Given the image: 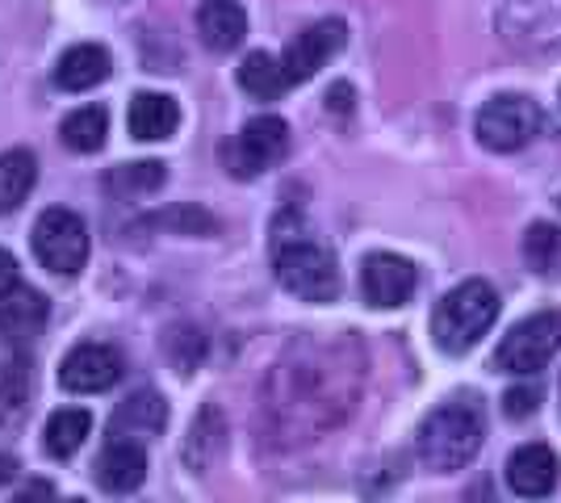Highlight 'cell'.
Returning a JSON list of instances; mask_svg holds the SVG:
<instances>
[{
	"label": "cell",
	"instance_id": "1",
	"mask_svg": "<svg viewBox=\"0 0 561 503\" xmlns=\"http://www.w3.org/2000/svg\"><path fill=\"white\" fill-rule=\"evenodd\" d=\"M365 348L356 335L294 340L260 386V415L268 441L289 449L344 424L360 399Z\"/></svg>",
	"mask_w": 561,
	"mask_h": 503
},
{
	"label": "cell",
	"instance_id": "2",
	"mask_svg": "<svg viewBox=\"0 0 561 503\" xmlns=\"http://www.w3.org/2000/svg\"><path fill=\"white\" fill-rule=\"evenodd\" d=\"M273 273L302 302H331L340 294V264L331 248L310 240L298 210H285L273 222Z\"/></svg>",
	"mask_w": 561,
	"mask_h": 503
},
{
	"label": "cell",
	"instance_id": "3",
	"mask_svg": "<svg viewBox=\"0 0 561 503\" xmlns=\"http://www.w3.org/2000/svg\"><path fill=\"white\" fill-rule=\"evenodd\" d=\"M486 420L473 399H453L445 408H436L420 428V461L436 475L466 470L482 449Z\"/></svg>",
	"mask_w": 561,
	"mask_h": 503
},
{
	"label": "cell",
	"instance_id": "4",
	"mask_svg": "<svg viewBox=\"0 0 561 503\" xmlns=\"http://www.w3.org/2000/svg\"><path fill=\"white\" fill-rule=\"evenodd\" d=\"M494 319H499V294L491 289V282L473 277V282H461L457 289H448L445 298L436 302L432 340H436L440 353L461 357V353H469L482 335L491 332Z\"/></svg>",
	"mask_w": 561,
	"mask_h": 503
},
{
	"label": "cell",
	"instance_id": "5",
	"mask_svg": "<svg viewBox=\"0 0 561 503\" xmlns=\"http://www.w3.org/2000/svg\"><path fill=\"white\" fill-rule=\"evenodd\" d=\"M30 248H34L38 264H47L50 273L71 277V273H80L84 261H89V227H84V218L76 215V210L50 206L34 222Z\"/></svg>",
	"mask_w": 561,
	"mask_h": 503
},
{
	"label": "cell",
	"instance_id": "6",
	"mask_svg": "<svg viewBox=\"0 0 561 503\" xmlns=\"http://www.w3.org/2000/svg\"><path fill=\"white\" fill-rule=\"evenodd\" d=\"M478 144L486 151H519V147L533 144V135L540 130V105L533 96H519V93H499L491 96L482 110H478Z\"/></svg>",
	"mask_w": 561,
	"mask_h": 503
},
{
	"label": "cell",
	"instance_id": "7",
	"mask_svg": "<svg viewBox=\"0 0 561 503\" xmlns=\"http://www.w3.org/2000/svg\"><path fill=\"white\" fill-rule=\"evenodd\" d=\"M561 348V311H540L524 323H515L494 348V369L503 374H540Z\"/></svg>",
	"mask_w": 561,
	"mask_h": 503
},
{
	"label": "cell",
	"instance_id": "8",
	"mask_svg": "<svg viewBox=\"0 0 561 503\" xmlns=\"http://www.w3.org/2000/svg\"><path fill=\"white\" fill-rule=\"evenodd\" d=\"M289 151V126L277 114H260L252 118L231 144L222 147V164L231 172L234 181H252L260 172H268L273 164L285 160Z\"/></svg>",
	"mask_w": 561,
	"mask_h": 503
},
{
	"label": "cell",
	"instance_id": "9",
	"mask_svg": "<svg viewBox=\"0 0 561 503\" xmlns=\"http://www.w3.org/2000/svg\"><path fill=\"white\" fill-rule=\"evenodd\" d=\"M499 34L515 50H545L561 43V0H507L499 9Z\"/></svg>",
	"mask_w": 561,
	"mask_h": 503
},
{
	"label": "cell",
	"instance_id": "10",
	"mask_svg": "<svg viewBox=\"0 0 561 503\" xmlns=\"http://www.w3.org/2000/svg\"><path fill=\"white\" fill-rule=\"evenodd\" d=\"M420 286V273L407 256H394V252H374L360 264V294L365 302L377 307V311H394V307H407L411 294Z\"/></svg>",
	"mask_w": 561,
	"mask_h": 503
},
{
	"label": "cell",
	"instance_id": "11",
	"mask_svg": "<svg viewBox=\"0 0 561 503\" xmlns=\"http://www.w3.org/2000/svg\"><path fill=\"white\" fill-rule=\"evenodd\" d=\"M117 378H122V353L110 344H76L59 365V382L71 395H101Z\"/></svg>",
	"mask_w": 561,
	"mask_h": 503
},
{
	"label": "cell",
	"instance_id": "12",
	"mask_svg": "<svg viewBox=\"0 0 561 503\" xmlns=\"http://www.w3.org/2000/svg\"><path fill=\"white\" fill-rule=\"evenodd\" d=\"M344 38H348V30H344V22H335V18L306 25L302 34H298V38L285 47V55H280L289 84H302V80H310V76L319 72V68L328 64L335 50L344 47Z\"/></svg>",
	"mask_w": 561,
	"mask_h": 503
},
{
	"label": "cell",
	"instance_id": "13",
	"mask_svg": "<svg viewBox=\"0 0 561 503\" xmlns=\"http://www.w3.org/2000/svg\"><path fill=\"white\" fill-rule=\"evenodd\" d=\"M96 487L110 491V495H126L147 479V449H142L135 436H114L93 466Z\"/></svg>",
	"mask_w": 561,
	"mask_h": 503
},
{
	"label": "cell",
	"instance_id": "14",
	"mask_svg": "<svg viewBox=\"0 0 561 503\" xmlns=\"http://www.w3.org/2000/svg\"><path fill=\"white\" fill-rule=\"evenodd\" d=\"M558 454L549 445H519L512 457H507V487L524 500H545L553 487H558Z\"/></svg>",
	"mask_w": 561,
	"mask_h": 503
},
{
	"label": "cell",
	"instance_id": "15",
	"mask_svg": "<svg viewBox=\"0 0 561 503\" xmlns=\"http://www.w3.org/2000/svg\"><path fill=\"white\" fill-rule=\"evenodd\" d=\"M47 315H50V307L38 289H30V286L9 289V294L0 298V340H4V344H25V340H34V335L43 332Z\"/></svg>",
	"mask_w": 561,
	"mask_h": 503
},
{
	"label": "cell",
	"instance_id": "16",
	"mask_svg": "<svg viewBox=\"0 0 561 503\" xmlns=\"http://www.w3.org/2000/svg\"><path fill=\"white\" fill-rule=\"evenodd\" d=\"M126 126H130V139L139 144H164L181 126V110L168 93H135L126 110Z\"/></svg>",
	"mask_w": 561,
	"mask_h": 503
},
{
	"label": "cell",
	"instance_id": "17",
	"mask_svg": "<svg viewBox=\"0 0 561 503\" xmlns=\"http://www.w3.org/2000/svg\"><path fill=\"white\" fill-rule=\"evenodd\" d=\"M222 449H227V420H222V411L206 403V408L197 411V420L188 424L181 457H185V466L193 475H206L214 461L222 457Z\"/></svg>",
	"mask_w": 561,
	"mask_h": 503
},
{
	"label": "cell",
	"instance_id": "18",
	"mask_svg": "<svg viewBox=\"0 0 561 503\" xmlns=\"http://www.w3.org/2000/svg\"><path fill=\"white\" fill-rule=\"evenodd\" d=\"M197 34L210 50H234L248 38V13L239 0H202Z\"/></svg>",
	"mask_w": 561,
	"mask_h": 503
},
{
	"label": "cell",
	"instance_id": "19",
	"mask_svg": "<svg viewBox=\"0 0 561 503\" xmlns=\"http://www.w3.org/2000/svg\"><path fill=\"white\" fill-rule=\"evenodd\" d=\"M105 76H110V50L96 47V43H76L55 64V84L68 93H89Z\"/></svg>",
	"mask_w": 561,
	"mask_h": 503
},
{
	"label": "cell",
	"instance_id": "20",
	"mask_svg": "<svg viewBox=\"0 0 561 503\" xmlns=\"http://www.w3.org/2000/svg\"><path fill=\"white\" fill-rule=\"evenodd\" d=\"M168 424V403L160 390H135L110 420V436H160Z\"/></svg>",
	"mask_w": 561,
	"mask_h": 503
},
{
	"label": "cell",
	"instance_id": "21",
	"mask_svg": "<svg viewBox=\"0 0 561 503\" xmlns=\"http://www.w3.org/2000/svg\"><path fill=\"white\" fill-rule=\"evenodd\" d=\"M239 89L248 96H256V101H277L280 93H289L294 84H289V76H285V64H280L277 55H268V50H252L243 64H239Z\"/></svg>",
	"mask_w": 561,
	"mask_h": 503
},
{
	"label": "cell",
	"instance_id": "22",
	"mask_svg": "<svg viewBox=\"0 0 561 503\" xmlns=\"http://www.w3.org/2000/svg\"><path fill=\"white\" fill-rule=\"evenodd\" d=\"M34 181H38V160L25 147L0 151V218L22 210V202L30 197Z\"/></svg>",
	"mask_w": 561,
	"mask_h": 503
},
{
	"label": "cell",
	"instance_id": "23",
	"mask_svg": "<svg viewBox=\"0 0 561 503\" xmlns=\"http://www.w3.org/2000/svg\"><path fill=\"white\" fill-rule=\"evenodd\" d=\"M105 135H110V114L101 110V105H80V110H71L68 118L59 122V139L68 151L76 156H93L105 147Z\"/></svg>",
	"mask_w": 561,
	"mask_h": 503
},
{
	"label": "cell",
	"instance_id": "24",
	"mask_svg": "<svg viewBox=\"0 0 561 503\" xmlns=\"http://www.w3.org/2000/svg\"><path fill=\"white\" fill-rule=\"evenodd\" d=\"M89 432H93V415L84 408H64L55 411L47 420V432H43V449L50 457H71L80 454V445L89 441Z\"/></svg>",
	"mask_w": 561,
	"mask_h": 503
},
{
	"label": "cell",
	"instance_id": "25",
	"mask_svg": "<svg viewBox=\"0 0 561 503\" xmlns=\"http://www.w3.org/2000/svg\"><path fill=\"white\" fill-rule=\"evenodd\" d=\"M30 408V374L22 361H0V428L18 424Z\"/></svg>",
	"mask_w": 561,
	"mask_h": 503
},
{
	"label": "cell",
	"instance_id": "26",
	"mask_svg": "<svg viewBox=\"0 0 561 503\" xmlns=\"http://www.w3.org/2000/svg\"><path fill=\"white\" fill-rule=\"evenodd\" d=\"M524 261L533 273H558L561 268V231L553 222H533L524 231Z\"/></svg>",
	"mask_w": 561,
	"mask_h": 503
},
{
	"label": "cell",
	"instance_id": "27",
	"mask_svg": "<svg viewBox=\"0 0 561 503\" xmlns=\"http://www.w3.org/2000/svg\"><path fill=\"white\" fill-rule=\"evenodd\" d=\"M164 185V164L160 160H147V164H122L105 176V190L122 193V197H139Z\"/></svg>",
	"mask_w": 561,
	"mask_h": 503
},
{
	"label": "cell",
	"instance_id": "28",
	"mask_svg": "<svg viewBox=\"0 0 561 503\" xmlns=\"http://www.w3.org/2000/svg\"><path fill=\"white\" fill-rule=\"evenodd\" d=\"M164 357L181 369V374H193L202 357H206V340L197 328H168L164 332Z\"/></svg>",
	"mask_w": 561,
	"mask_h": 503
},
{
	"label": "cell",
	"instance_id": "29",
	"mask_svg": "<svg viewBox=\"0 0 561 503\" xmlns=\"http://www.w3.org/2000/svg\"><path fill=\"white\" fill-rule=\"evenodd\" d=\"M537 408H540L537 386H512V390L503 395V415H507V420H528V415H537Z\"/></svg>",
	"mask_w": 561,
	"mask_h": 503
},
{
	"label": "cell",
	"instance_id": "30",
	"mask_svg": "<svg viewBox=\"0 0 561 503\" xmlns=\"http://www.w3.org/2000/svg\"><path fill=\"white\" fill-rule=\"evenodd\" d=\"M18 286H22V273H18V261H13V256H9L4 248H0V298H4L9 289H18Z\"/></svg>",
	"mask_w": 561,
	"mask_h": 503
},
{
	"label": "cell",
	"instance_id": "31",
	"mask_svg": "<svg viewBox=\"0 0 561 503\" xmlns=\"http://www.w3.org/2000/svg\"><path fill=\"white\" fill-rule=\"evenodd\" d=\"M352 105V89L348 84H335V89H331V110H348Z\"/></svg>",
	"mask_w": 561,
	"mask_h": 503
},
{
	"label": "cell",
	"instance_id": "32",
	"mask_svg": "<svg viewBox=\"0 0 561 503\" xmlns=\"http://www.w3.org/2000/svg\"><path fill=\"white\" fill-rule=\"evenodd\" d=\"M13 479H18V461L0 454V487H4V482H13Z\"/></svg>",
	"mask_w": 561,
	"mask_h": 503
}]
</instances>
